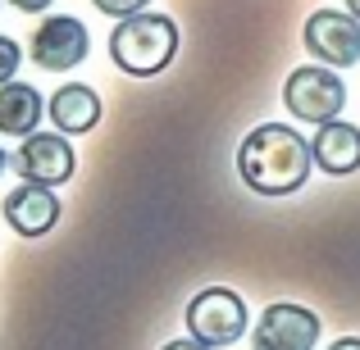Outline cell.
Returning <instances> with one entry per match:
<instances>
[{
    "mask_svg": "<svg viewBox=\"0 0 360 350\" xmlns=\"http://www.w3.org/2000/svg\"><path fill=\"white\" fill-rule=\"evenodd\" d=\"M310 141L288 123H260L238 146V173L255 196H292L310 177Z\"/></svg>",
    "mask_w": 360,
    "mask_h": 350,
    "instance_id": "6da1fadb",
    "label": "cell"
},
{
    "mask_svg": "<svg viewBox=\"0 0 360 350\" xmlns=\"http://www.w3.org/2000/svg\"><path fill=\"white\" fill-rule=\"evenodd\" d=\"M178 55V23L169 14L141 9V14L119 18V27L110 32V60L128 78H160Z\"/></svg>",
    "mask_w": 360,
    "mask_h": 350,
    "instance_id": "7a4b0ae2",
    "label": "cell"
},
{
    "mask_svg": "<svg viewBox=\"0 0 360 350\" xmlns=\"http://www.w3.org/2000/svg\"><path fill=\"white\" fill-rule=\"evenodd\" d=\"M342 105H347V82L328 64H301L283 82V109L297 123H315L319 128V123L342 114Z\"/></svg>",
    "mask_w": 360,
    "mask_h": 350,
    "instance_id": "3957f363",
    "label": "cell"
},
{
    "mask_svg": "<svg viewBox=\"0 0 360 350\" xmlns=\"http://www.w3.org/2000/svg\"><path fill=\"white\" fill-rule=\"evenodd\" d=\"M187 337L205 342L210 350L238 346L246 337V300L229 287H205L187 300Z\"/></svg>",
    "mask_w": 360,
    "mask_h": 350,
    "instance_id": "277c9868",
    "label": "cell"
},
{
    "mask_svg": "<svg viewBox=\"0 0 360 350\" xmlns=\"http://www.w3.org/2000/svg\"><path fill=\"white\" fill-rule=\"evenodd\" d=\"M301 41L328 69H352L360 64V18L352 9H315L301 27Z\"/></svg>",
    "mask_w": 360,
    "mask_h": 350,
    "instance_id": "5b68a950",
    "label": "cell"
},
{
    "mask_svg": "<svg viewBox=\"0 0 360 350\" xmlns=\"http://www.w3.org/2000/svg\"><path fill=\"white\" fill-rule=\"evenodd\" d=\"M14 168L23 182H41V187H64L78 173V150L64 132H27L23 146L14 150Z\"/></svg>",
    "mask_w": 360,
    "mask_h": 350,
    "instance_id": "8992f818",
    "label": "cell"
},
{
    "mask_svg": "<svg viewBox=\"0 0 360 350\" xmlns=\"http://www.w3.org/2000/svg\"><path fill=\"white\" fill-rule=\"evenodd\" d=\"M87 51H91V36L82 27V18H73V14H46L41 27L32 32V41H27L32 64L37 69H51V73L78 69L87 60Z\"/></svg>",
    "mask_w": 360,
    "mask_h": 350,
    "instance_id": "52a82bcc",
    "label": "cell"
},
{
    "mask_svg": "<svg viewBox=\"0 0 360 350\" xmlns=\"http://www.w3.org/2000/svg\"><path fill=\"white\" fill-rule=\"evenodd\" d=\"M319 342V318L306 305H292V300H274L260 309V323L251 332L255 350H315Z\"/></svg>",
    "mask_w": 360,
    "mask_h": 350,
    "instance_id": "ba28073f",
    "label": "cell"
},
{
    "mask_svg": "<svg viewBox=\"0 0 360 350\" xmlns=\"http://www.w3.org/2000/svg\"><path fill=\"white\" fill-rule=\"evenodd\" d=\"M0 214H5V223L18 236H46L55 223H60V196H55V187L23 182V187H14V191L5 196Z\"/></svg>",
    "mask_w": 360,
    "mask_h": 350,
    "instance_id": "9c48e42d",
    "label": "cell"
},
{
    "mask_svg": "<svg viewBox=\"0 0 360 350\" xmlns=\"http://www.w3.org/2000/svg\"><path fill=\"white\" fill-rule=\"evenodd\" d=\"M310 155L328 177H347L360 168V128L347 119H328L319 123V132L310 137Z\"/></svg>",
    "mask_w": 360,
    "mask_h": 350,
    "instance_id": "30bf717a",
    "label": "cell"
},
{
    "mask_svg": "<svg viewBox=\"0 0 360 350\" xmlns=\"http://www.w3.org/2000/svg\"><path fill=\"white\" fill-rule=\"evenodd\" d=\"M46 114H51L55 132L64 137H82L101 123V96L87 87V82H64L51 100H46Z\"/></svg>",
    "mask_w": 360,
    "mask_h": 350,
    "instance_id": "8fae6325",
    "label": "cell"
},
{
    "mask_svg": "<svg viewBox=\"0 0 360 350\" xmlns=\"http://www.w3.org/2000/svg\"><path fill=\"white\" fill-rule=\"evenodd\" d=\"M41 91L32 82H5L0 87V132L5 137H27V132L41 128Z\"/></svg>",
    "mask_w": 360,
    "mask_h": 350,
    "instance_id": "7c38bea8",
    "label": "cell"
},
{
    "mask_svg": "<svg viewBox=\"0 0 360 350\" xmlns=\"http://www.w3.org/2000/svg\"><path fill=\"white\" fill-rule=\"evenodd\" d=\"M18 69H23V46H18L14 36L0 32V87H5V82H14Z\"/></svg>",
    "mask_w": 360,
    "mask_h": 350,
    "instance_id": "4fadbf2b",
    "label": "cell"
},
{
    "mask_svg": "<svg viewBox=\"0 0 360 350\" xmlns=\"http://www.w3.org/2000/svg\"><path fill=\"white\" fill-rule=\"evenodd\" d=\"M91 5H96L101 14H110V18H128V14L150 9V0H91Z\"/></svg>",
    "mask_w": 360,
    "mask_h": 350,
    "instance_id": "5bb4252c",
    "label": "cell"
},
{
    "mask_svg": "<svg viewBox=\"0 0 360 350\" xmlns=\"http://www.w3.org/2000/svg\"><path fill=\"white\" fill-rule=\"evenodd\" d=\"M9 5H14L18 14H41V9H51L55 0H9Z\"/></svg>",
    "mask_w": 360,
    "mask_h": 350,
    "instance_id": "9a60e30c",
    "label": "cell"
},
{
    "mask_svg": "<svg viewBox=\"0 0 360 350\" xmlns=\"http://www.w3.org/2000/svg\"><path fill=\"white\" fill-rule=\"evenodd\" d=\"M160 350H210V346L196 342V337H178V342H169V346H160Z\"/></svg>",
    "mask_w": 360,
    "mask_h": 350,
    "instance_id": "2e32d148",
    "label": "cell"
},
{
    "mask_svg": "<svg viewBox=\"0 0 360 350\" xmlns=\"http://www.w3.org/2000/svg\"><path fill=\"white\" fill-rule=\"evenodd\" d=\"M328 350H360V337H338Z\"/></svg>",
    "mask_w": 360,
    "mask_h": 350,
    "instance_id": "e0dca14e",
    "label": "cell"
},
{
    "mask_svg": "<svg viewBox=\"0 0 360 350\" xmlns=\"http://www.w3.org/2000/svg\"><path fill=\"white\" fill-rule=\"evenodd\" d=\"M347 9H352V14L360 18V0H347Z\"/></svg>",
    "mask_w": 360,
    "mask_h": 350,
    "instance_id": "ac0fdd59",
    "label": "cell"
},
{
    "mask_svg": "<svg viewBox=\"0 0 360 350\" xmlns=\"http://www.w3.org/2000/svg\"><path fill=\"white\" fill-rule=\"evenodd\" d=\"M5 164H9V159H5V146H0V173H5Z\"/></svg>",
    "mask_w": 360,
    "mask_h": 350,
    "instance_id": "d6986e66",
    "label": "cell"
}]
</instances>
